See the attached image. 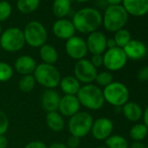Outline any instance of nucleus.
<instances>
[{
	"instance_id": "43",
	"label": "nucleus",
	"mask_w": 148,
	"mask_h": 148,
	"mask_svg": "<svg viewBox=\"0 0 148 148\" xmlns=\"http://www.w3.org/2000/svg\"><path fill=\"white\" fill-rule=\"evenodd\" d=\"M106 1L110 5H117L122 3L123 0H106Z\"/></svg>"
},
{
	"instance_id": "47",
	"label": "nucleus",
	"mask_w": 148,
	"mask_h": 148,
	"mask_svg": "<svg viewBox=\"0 0 148 148\" xmlns=\"http://www.w3.org/2000/svg\"><path fill=\"white\" fill-rule=\"evenodd\" d=\"M145 148H148V145H147V146H145Z\"/></svg>"
},
{
	"instance_id": "32",
	"label": "nucleus",
	"mask_w": 148,
	"mask_h": 148,
	"mask_svg": "<svg viewBox=\"0 0 148 148\" xmlns=\"http://www.w3.org/2000/svg\"><path fill=\"white\" fill-rule=\"evenodd\" d=\"M12 12V7L11 4L5 0L0 1V22L7 20Z\"/></svg>"
},
{
	"instance_id": "37",
	"label": "nucleus",
	"mask_w": 148,
	"mask_h": 148,
	"mask_svg": "<svg viewBox=\"0 0 148 148\" xmlns=\"http://www.w3.org/2000/svg\"><path fill=\"white\" fill-rule=\"evenodd\" d=\"M48 146L40 140H33L25 145L24 148H47Z\"/></svg>"
},
{
	"instance_id": "44",
	"label": "nucleus",
	"mask_w": 148,
	"mask_h": 148,
	"mask_svg": "<svg viewBox=\"0 0 148 148\" xmlns=\"http://www.w3.org/2000/svg\"><path fill=\"white\" fill-rule=\"evenodd\" d=\"M76 1L79 2V3H86V2H88L90 0H76Z\"/></svg>"
},
{
	"instance_id": "11",
	"label": "nucleus",
	"mask_w": 148,
	"mask_h": 148,
	"mask_svg": "<svg viewBox=\"0 0 148 148\" xmlns=\"http://www.w3.org/2000/svg\"><path fill=\"white\" fill-rule=\"evenodd\" d=\"M65 51L71 58L77 61L85 58L88 52L86 40L80 37L73 36L66 40Z\"/></svg>"
},
{
	"instance_id": "16",
	"label": "nucleus",
	"mask_w": 148,
	"mask_h": 148,
	"mask_svg": "<svg viewBox=\"0 0 148 148\" xmlns=\"http://www.w3.org/2000/svg\"><path fill=\"white\" fill-rule=\"evenodd\" d=\"M128 59L132 60H140L145 58L147 55L146 45L139 40L132 39L124 48H123Z\"/></svg>"
},
{
	"instance_id": "31",
	"label": "nucleus",
	"mask_w": 148,
	"mask_h": 148,
	"mask_svg": "<svg viewBox=\"0 0 148 148\" xmlns=\"http://www.w3.org/2000/svg\"><path fill=\"white\" fill-rule=\"evenodd\" d=\"M14 70L11 64L6 62L0 61V82H7L13 76Z\"/></svg>"
},
{
	"instance_id": "21",
	"label": "nucleus",
	"mask_w": 148,
	"mask_h": 148,
	"mask_svg": "<svg viewBox=\"0 0 148 148\" xmlns=\"http://www.w3.org/2000/svg\"><path fill=\"white\" fill-rule=\"evenodd\" d=\"M58 86L64 95H77L81 84L74 76L69 75L61 78Z\"/></svg>"
},
{
	"instance_id": "20",
	"label": "nucleus",
	"mask_w": 148,
	"mask_h": 148,
	"mask_svg": "<svg viewBox=\"0 0 148 148\" xmlns=\"http://www.w3.org/2000/svg\"><path fill=\"white\" fill-rule=\"evenodd\" d=\"M121 112L124 117L130 122L138 123L143 117V109L136 102L128 101L122 107Z\"/></svg>"
},
{
	"instance_id": "46",
	"label": "nucleus",
	"mask_w": 148,
	"mask_h": 148,
	"mask_svg": "<svg viewBox=\"0 0 148 148\" xmlns=\"http://www.w3.org/2000/svg\"><path fill=\"white\" fill-rule=\"evenodd\" d=\"M96 148H107L106 146H99V147H96Z\"/></svg>"
},
{
	"instance_id": "40",
	"label": "nucleus",
	"mask_w": 148,
	"mask_h": 148,
	"mask_svg": "<svg viewBox=\"0 0 148 148\" xmlns=\"http://www.w3.org/2000/svg\"><path fill=\"white\" fill-rule=\"evenodd\" d=\"M142 119L144 120V125L148 128V106L143 111V117H142Z\"/></svg>"
},
{
	"instance_id": "49",
	"label": "nucleus",
	"mask_w": 148,
	"mask_h": 148,
	"mask_svg": "<svg viewBox=\"0 0 148 148\" xmlns=\"http://www.w3.org/2000/svg\"><path fill=\"white\" fill-rule=\"evenodd\" d=\"M0 48H1V46H0Z\"/></svg>"
},
{
	"instance_id": "15",
	"label": "nucleus",
	"mask_w": 148,
	"mask_h": 148,
	"mask_svg": "<svg viewBox=\"0 0 148 148\" xmlns=\"http://www.w3.org/2000/svg\"><path fill=\"white\" fill-rule=\"evenodd\" d=\"M52 32L57 38L68 40L69 38L75 36L76 30L71 20L59 18L53 24Z\"/></svg>"
},
{
	"instance_id": "22",
	"label": "nucleus",
	"mask_w": 148,
	"mask_h": 148,
	"mask_svg": "<svg viewBox=\"0 0 148 148\" xmlns=\"http://www.w3.org/2000/svg\"><path fill=\"white\" fill-rule=\"evenodd\" d=\"M45 122L48 128L54 132H61L64 128L65 125L64 117L58 111L47 112L45 117Z\"/></svg>"
},
{
	"instance_id": "10",
	"label": "nucleus",
	"mask_w": 148,
	"mask_h": 148,
	"mask_svg": "<svg viewBox=\"0 0 148 148\" xmlns=\"http://www.w3.org/2000/svg\"><path fill=\"white\" fill-rule=\"evenodd\" d=\"M74 77H75L80 84H92L95 81L96 76L98 74L97 68L93 66L89 59L83 58L78 60L73 68Z\"/></svg>"
},
{
	"instance_id": "35",
	"label": "nucleus",
	"mask_w": 148,
	"mask_h": 148,
	"mask_svg": "<svg viewBox=\"0 0 148 148\" xmlns=\"http://www.w3.org/2000/svg\"><path fill=\"white\" fill-rule=\"evenodd\" d=\"M65 145L68 148H78L80 145V138L76 136L70 135L67 138V143Z\"/></svg>"
},
{
	"instance_id": "45",
	"label": "nucleus",
	"mask_w": 148,
	"mask_h": 148,
	"mask_svg": "<svg viewBox=\"0 0 148 148\" xmlns=\"http://www.w3.org/2000/svg\"><path fill=\"white\" fill-rule=\"evenodd\" d=\"M2 32H3V31H2V27H1V25H0V36H1Z\"/></svg>"
},
{
	"instance_id": "13",
	"label": "nucleus",
	"mask_w": 148,
	"mask_h": 148,
	"mask_svg": "<svg viewBox=\"0 0 148 148\" xmlns=\"http://www.w3.org/2000/svg\"><path fill=\"white\" fill-rule=\"evenodd\" d=\"M81 105L76 95H64L60 99L58 112L66 118H71L79 112Z\"/></svg>"
},
{
	"instance_id": "29",
	"label": "nucleus",
	"mask_w": 148,
	"mask_h": 148,
	"mask_svg": "<svg viewBox=\"0 0 148 148\" xmlns=\"http://www.w3.org/2000/svg\"><path fill=\"white\" fill-rule=\"evenodd\" d=\"M113 39L116 43L117 47L123 49L132 40V35L128 30L123 28L115 32Z\"/></svg>"
},
{
	"instance_id": "24",
	"label": "nucleus",
	"mask_w": 148,
	"mask_h": 148,
	"mask_svg": "<svg viewBox=\"0 0 148 148\" xmlns=\"http://www.w3.org/2000/svg\"><path fill=\"white\" fill-rule=\"evenodd\" d=\"M71 11L70 0H54L52 4L53 14L58 18H65Z\"/></svg>"
},
{
	"instance_id": "5",
	"label": "nucleus",
	"mask_w": 148,
	"mask_h": 148,
	"mask_svg": "<svg viewBox=\"0 0 148 148\" xmlns=\"http://www.w3.org/2000/svg\"><path fill=\"white\" fill-rule=\"evenodd\" d=\"M93 120L92 114L79 111L75 115L69 118L67 126L70 134L79 138L87 136L91 132Z\"/></svg>"
},
{
	"instance_id": "38",
	"label": "nucleus",
	"mask_w": 148,
	"mask_h": 148,
	"mask_svg": "<svg viewBox=\"0 0 148 148\" xmlns=\"http://www.w3.org/2000/svg\"><path fill=\"white\" fill-rule=\"evenodd\" d=\"M9 145L8 138L5 135H0V148H7Z\"/></svg>"
},
{
	"instance_id": "26",
	"label": "nucleus",
	"mask_w": 148,
	"mask_h": 148,
	"mask_svg": "<svg viewBox=\"0 0 148 148\" xmlns=\"http://www.w3.org/2000/svg\"><path fill=\"white\" fill-rule=\"evenodd\" d=\"M40 5V0H18V10L24 14H31L34 12Z\"/></svg>"
},
{
	"instance_id": "14",
	"label": "nucleus",
	"mask_w": 148,
	"mask_h": 148,
	"mask_svg": "<svg viewBox=\"0 0 148 148\" xmlns=\"http://www.w3.org/2000/svg\"><path fill=\"white\" fill-rule=\"evenodd\" d=\"M106 40V37L101 32L96 31L90 33L86 41L88 51L92 53V55L104 54V52L107 50Z\"/></svg>"
},
{
	"instance_id": "3",
	"label": "nucleus",
	"mask_w": 148,
	"mask_h": 148,
	"mask_svg": "<svg viewBox=\"0 0 148 148\" xmlns=\"http://www.w3.org/2000/svg\"><path fill=\"white\" fill-rule=\"evenodd\" d=\"M36 82L45 89H55L58 86L61 75L58 68L54 64L45 63L38 64L33 72Z\"/></svg>"
},
{
	"instance_id": "18",
	"label": "nucleus",
	"mask_w": 148,
	"mask_h": 148,
	"mask_svg": "<svg viewBox=\"0 0 148 148\" xmlns=\"http://www.w3.org/2000/svg\"><path fill=\"white\" fill-rule=\"evenodd\" d=\"M122 3L128 15L142 17L148 13V0H123Z\"/></svg>"
},
{
	"instance_id": "39",
	"label": "nucleus",
	"mask_w": 148,
	"mask_h": 148,
	"mask_svg": "<svg viewBox=\"0 0 148 148\" xmlns=\"http://www.w3.org/2000/svg\"><path fill=\"white\" fill-rule=\"evenodd\" d=\"M129 148H145V145L142 141H133L130 145Z\"/></svg>"
},
{
	"instance_id": "27",
	"label": "nucleus",
	"mask_w": 148,
	"mask_h": 148,
	"mask_svg": "<svg viewBox=\"0 0 148 148\" xmlns=\"http://www.w3.org/2000/svg\"><path fill=\"white\" fill-rule=\"evenodd\" d=\"M106 147L107 148H129L127 139L119 134H112L106 140Z\"/></svg>"
},
{
	"instance_id": "33",
	"label": "nucleus",
	"mask_w": 148,
	"mask_h": 148,
	"mask_svg": "<svg viewBox=\"0 0 148 148\" xmlns=\"http://www.w3.org/2000/svg\"><path fill=\"white\" fill-rule=\"evenodd\" d=\"M9 119L6 113L0 110V135H5L9 129Z\"/></svg>"
},
{
	"instance_id": "17",
	"label": "nucleus",
	"mask_w": 148,
	"mask_h": 148,
	"mask_svg": "<svg viewBox=\"0 0 148 148\" xmlns=\"http://www.w3.org/2000/svg\"><path fill=\"white\" fill-rule=\"evenodd\" d=\"M61 96L55 89H45L40 98L41 106L46 112H57Z\"/></svg>"
},
{
	"instance_id": "7",
	"label": "nucleus",
	"mask_w": 148,
	"mask_h": 148,
	"mask_svg": "<svg viewBox=\"0 0 148 148\" xmlns=\"http://www.w3.org/2000/svg\"><path fill=\"white\" fill-rule=\"evenodd\" d=\"M25 45L24 32L18 27H11L2 32L0 36V46L8 52H17Z\"/></svg>"
},
{
	"instance_id": "30",
	"label": "nucleus",
	"mask_w": 148,
	"mask_h": 148,
	"mask_svg": "<svg viewBox=\"0 0 148 148\" xmlns=\"http://www.w3.org/2000/svg\"><path fill=\"white\" fill-rule=\"evenodd\" d=\"M95 82L98 86L105 88L113 82V76L111 73V71H108L98 72L96 79H95Z\"/></svg>"
},
{
	"instance_id": "48",
	"label": "nucleus",
	"mask_w": 148,
	"mask_h": 148,
	"mask_svg": "<svg viewBox=\"0 0 148 148\" xmlns=\"http://www.w3.org/2000/svg\"><path fill=\"white\" fill-rule=\"evenodd\" d=\"M1 1H4V0H1Z\"/></svg>"
},
{
	"instance_id": "42",
	"label": "nucleus",
	"mask_w": 148,
	"mask_h": 148,
	"mask_svg": "<svg viewBox=\"0 0 148 148\" xmlns=\"http://www.w3.org/2000/svg\"><path fill=\"white\" fill-rule=\"evenodd\" d=\"M117 47L116 45V43L114 41L113 38H107L106 40V48L107 49H112V48H115Z\"/></svg>"
},
{
	"instance_id": "23",
	"label": "nucleus",
	"mask_w": 148,
	"mask_h": 148,
	"mask_svg": "<svg viewBox=\"0 0 148 148\" xmlns=\"http://www.w3.org/2000/svg\"><path fill=\"white\" fill-rule=\"evenodd\" d=\"M39 57L43 63L54 64L58 60V52L51 45L45 44L39 48Z\"/></svg>"
},
{
	"instance_id": "4",
	"label": "nucleus",
	"mask_w": 148,
	"mask_h": 148,
	"mask_svg": "<svg viewBox=\"0 0 148 148\" xmlns=\"http://www.w3.org/2000/svg\"><path fill=\"white\" fill-rule=\"evenodd\" d=\"M128 13L120 5H109L103 16L102 24L106 31L116 32L124 28L128 21Z\"/></svg>"
},
{
	"instance_id": "34",
	"label": "nucleus",
	"mask_w": 148,
	"mask_h": 148,
	"mask_svg": "<svg viewBox=\"0 0 148 148\" xmlns=\"http://www.w3.org/2000/svg\"><path fill=\"white\" fill-rule=\"evenodd\" d=\"M137 79L141 82L148 81V65L141 67L138 73H137Z\"/></svg>"
},
{
	"instance_id": "12",
	"label": "nucleus",
	"mask_w": 148,
	"mask_h": 148,
	"mask_svg": "<svg viewBox=\"0 0 148 148\" xmlns=\"http://www.w3.org/2000/svg\"><path fill=\"white\" fill-rule=\"evenodd\" d=\"M113 122L106 117H101L93 120L92 126V135L97 140H106L113 132Z\"/></svg>"
},
{
	"instance_id": "28",
	"label": "nucleus",
	"mask_w": 148,
	"mask_h": 148,
	"mask_svg": "<svg viewBox=\"0 0 148 148\" xmlns=\"http://www.w3.org/2000/svg\"><path fill=\"white\" fill-rule=\"evenodd\" d=\"M36 79L33 76V74H30V75H25L22 76L18 82V88L22 92L28 93L31 92L35 86H36Z\"/></svg>"
},
{
	"instance_id": "6",
	"label": "nucleus",
	"mask_w": 148,
	"mask_h": 148,
	"mask_svg": "<svg viewBox=\"0 0 148 148\" xmlns=\"http://www.w3.org/2000/svg\"><path fill=\"white\" fill-rule=\"evenodd\" d=\"M105 101L114 107H122L129 101L130 92L127 86L119 81H113L103 89Z\"/></svg>"
},
{
	"instance_id": "2",
	"label": "nucleus",
	"mask_w": 148,
	"mask_h": 148,
	"mask_svg": "<svg viewBox=\"0 0 148 148\" xmlns=\"http://www.w3.org/2000/svg\"><path fill=\"white\" fill-rule=\"evenodd\" d=\"M76 96L80 105L91 111H98L101 109L106 103L103 90L97 85L93 84L82 86Z\"/></svg>"
},
{
	"instance_id": "9",
	"label": "nucleus",
	"mask_w": 148,
	"mask_h": 148,
	"mask_svg": "<svg viewBox=\"0 0 148 148\" xmlns=\"http://www.w3.org/2000/svg\"><path fill=\"white\" fill-rule=\"evenodd\" d=\"M127 57L122 48L107 49L103 54V65L108 71H118L123 69L127 63Z\"/></svg>"
},
{
	"instance_id": "19",
	"label": "nucleus",
	"mask_w": 148,
	"mask_h": 148,
	"mask_svg": "<svg viewBox=\"0 0 148 148\" xmlns=\"http://www.w3.org/2000/svg\"><path fill=\"white\" fill-rule=\"evenodd\" d=\"M38 64L36 60L29 55H22L18 57L14 64L15 71L22 76L33 74Z\"/></svg>"
},
{
	"instance_id": "1",
	"label": "nucleus",
	"mask_w": 148,
	"mask_h": 148,
	"mask_svg": "<svg viewBox=\"0 0 148 148\" xmlns=\"http://www.w3.org/2000/svg\"><path fill=\"white\" fill-rule=\"evenodd\" d=\"M103 17L101 13L91 7L82 8L78 11L72 18V24L75 30L80 33L90 34L98 31L101 26Z\"/></svg>"
},
{
	"instance_id": "41",
	"label": "nucleus",
	"mask_w": 148,
	"mask_h": 148,
	"mask_svg": "<svg viewBox=\"0 0 148 148\" xmlns=\"http://www.w3.org/2000/svg\"><path fill=\"white\" fill-rule=\"evenodd\" d=\"M47 148H68L66 146L65 144L61 143V142H55L52 143L51 145H50V146H48Z\"/></svg>"
},
{
	"instance_id": "36",
	"label": "nucleus",
	"mask_w": 148,
	"mask_h": 148,
	"mask_svg": "<svg viewBox=\"0 0 148 148\" xmlns=\"http://www.w3.org/2000/svg\"><path fill=\"white\" fill-rule=\"evenodd\" d=\"M90 61L93 64V66H95L96 68L101 67L103 65V54H94V55H92Z\"/></svg>"
},
{
	"instance_id": "8",
	"label": "nucleus",
	"mask_w": 148,
	"mask_h": 148,
	"mask_svg": "<svg viewBox=\"0 0 148 148\" xmlns=\"http://www.w3.org/2000/svg\"><path fill=\"white\" fill-rule=\"evenodd\" d=\"M24 36L25 44L29 45L33 48H40L42 45L46 44L48 38L47 31L45 27L38 21L29 22L24 31Z\"/></svg>"
},
{
	"instance_id": "25",
	"label": "nucleus",
	"mask_w": 148,
	"mask_h": 148,
	"mask_svg": "<svg viewBox=\"0 0 148 148\" xmlns=\"http://www.w3.org/2000/svg\"><path fill=\"white\" fill-rule=\"evenodd\" d=\"M129 135L133 141H143L148 135V128L144 123H136L131 127Z\"/></svg>"
}]
</instances>
